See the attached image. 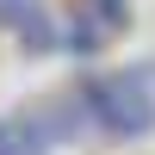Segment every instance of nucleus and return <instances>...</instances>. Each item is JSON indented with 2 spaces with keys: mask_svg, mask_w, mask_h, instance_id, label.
<instances>
[{
  "mask_svg": "<svg viewBox=\"0 0 155 155\" xmlns=\"http://www.w3.org/2000/svg\"><path fill=\"white\" fill-rule=\"evenodd\" d=\"M87 124H93L106 143H143L155 137V81L149 68H93L74 87Z\"/></svg>",
  "mask_w": 155,
  "mask_h": 155,
  "instance_id": "1",
  "label": "nucleus"
},
{
  "mask_svg": "<svg viewBox=\"0 0 155 155\" xmlns=\"http://www.w3.org/2000/svg\"><path fill=\"white\" fill-rule=\"evenodd\" d=\"M12 37H19L25 56H62V19H56V12H44V6H31V19H25Z\"/></svg>",
  "mask_w": 155,
  "mask_h": 155,
  "instance_id": "2",
  "label": "nucleus"
},
{
  "mask_svg": "<svg viewBox=\"0 0 155 155\" xmlns=\"http://www.w3.org/2000/svg\"><path fill=\"white\" fill-rule=\"evenodd\" d=\"M112 44V31H106V25H99V19H87V12H74V19H62V56H99V50H106Z\"/></svg>",
  "mask_w": 155,
  "mask_h": 155,
  "instance_id": "3",
  "label": "nucleus"
},
{
  "mask_svg": "<svg viewBox=\"0 0 155 155\" xmlns=\"http://www.w3.org/2000/svg\"><path fill=\"white\" fill-rule=\"evenodd\" d=\"M0 155H50L25 118H0Z\"/></svg>",
  "mask_w": 155,
  "mask_h": 155,
  "instance_id": "4",
  "label": "nucleus"
},
{
  "mask_svg": "<svg viewBox=\"0 0 155 155\" xmlns=\"http://www.w3.org/2000/svg\"><path fill=\"white\" fill-rule=\"evenodd\" d=\"M81 12H87V19H99L112 37H118L124 25H130V0H81Z\"/></svg>",
  "mask_w": 155,
  "mask_h": 155,
  "instance_id": "5",
  "label": "nucleus"
},
{
  "mask_svg": "<svg viewBox=\"0 0 155 155\" xmlns=\"http://www.w3.org/2000/svg\"><path fill=\"white\" fill-rule=\"evenodd\" d=\"M31 6L37 0H0V31H19V25L31 19Z\"/></svg>",
  "mask_w": 155,
  "mask_h": 155,
  "instance_id": "6",
  "label": "nucleus"
}]
</instances>
